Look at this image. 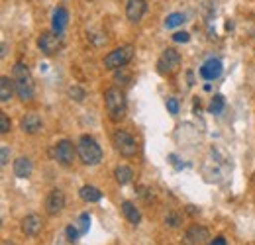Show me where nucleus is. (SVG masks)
<instances>
[{"label":"nucleus","instance_id":"obj_4","mask_svg":"<svg viewBox=\"0 0 255 245\" xmlns=\"http://www.w3.org/2000/svg\"><path fill=\"white\" fill-rule=\"evenodd\" d=\"M112 145L122 157H128V159L135 157V153H137V141L126 129H116L112 133Z\"/></svg>","mask_w":255,"mask_h":245},{"label":"nucleus","instance_id":"obj_27","mask_svg":"<svg viewBox=\"0 0 255 245\" xmlns=\"http://www.w3.org/2000/svg\"><path fill=\"white\" fill-rule=\"evenodd\" d=\"M79 224H81V234H87L89 232V228H91V216L87 214H81V218H79Z\"/></svg>","mask_w":255,"mask_h":245},{"label":"nucleus","instance_id":"obj_15","mask_svg":"<svg viewBox=\"0 0 255 245\" xmlns=\"http://www.w3.org/2000/svg\"><path fill=\"white\" fill-rule=\"evenodd\" d=\"M32 173H33V163L30 157L22 155V157H18V159L14 161V175H16L18 179H28Z\"/></svg>","mask_w":255,"mask_h":245},{"label":"nucleus","instance_id":"obj_26","mask_svg":"<svg viewBox=\"0 0 255 245\" xmlns=\"http://www.w3.org/2000/svg\"><path fill=\"white\" fill-rule=\"evenodd\" d=\"M165 224L171 226V228H177V226H181V216L177 212H171V214L165 216Z\"/></svg>","mask_w":255,"mask_h":245},{"label":"nucleus","instance_id":"obj_33","mask_svg":"<svg viewBox=\"0 0 255 245\" xmlns=\"http://www.w3.org/2000/svg\"><path fill=\"white\" fill-rule=\"evenodd\" d=\"M2 245H14V244H10V242H4Z\"/></svg>","mask_w":255,"mask_h":245},{"label":"nucleus","instance_id":"obj_1","mask_svg":"<svg viewBox=\"0 0 255 245\" xmlns=\"http://www.w3.org/2000/svg\"><path fill=\"white\" fill-rule=\"evenodd\" d=\"M104 106H106V114L112 122H120L126 116L128 102L126 94L120 87H110L104 91Z\"/></svg>","mask_w":255,"mask_h":245},{"label":"nucleus","instance_id":"obj_31","mask_svg":"<svg viewBox=\"0 0 255 245\" xmlns=\"http://www.w3.org/2000/svg\"><path fill=\"white\" fill-rule=\"evenodd\" d=\"M0 155H2V157H0V163H2V165H6V163H8V155H10V149H8V147H2Z\"/></svg>","mask_w":255,"mask_h":245},{"label":"nucleus","instance_id":"obj_2","mask_svg":"<svg viewBox=\"0 0 255 245\" xmlns=\"http://www.w3.org/2000/svg\"><path fill=\"white\" fill-rule=\"evenodd\" d=\"M12 79H14V87L16 94L22 102H30L33 98V79L30 69L24 63H16L12 67Z\"/></svg>","mask_w":255,"mask_h":245},{"label":"nucleus","instance_id":"obj_7","mask_svg":"<svg viewBox=\"0 0 255 245\" xmlns=\"http://www.w3.org/2000/svg\"><path fill=\"white\" fill-rule=\"evenodd\" d=\"M181 65V55L175 49H165L157 61V71L161 75H173Z\"/></svg>","mask_w":255,"mask_h":245},{"label":"nucleus","instance_id":"obj_13","mask_svg":"<svg viewBox=\"0 0 255 245\" xmlns=\"http://www.w3.org/2000/svg\"><path fill=\"white\" fill-rule=\"evenodd\" d=\"M220 75H222V61H220V59L212 57V59L202 63V67H200V77H202V79L214 81V79H218Z\"/></svg>","mask_w":255,"mask_h":245},{"label":"nucleus","instance_id":"obj_19","mask_svg":"<svg viewBox=\"0 0 255 245\" xmlns=\"http://www.w3.org/2000/svg\"><path fill=\"white\" fill-rule=\"evenodd\" d=\"M79 196L85 200V202H98V200H102V192L93 186V184H85L81 190H79Z\"/></svg>","mask_w":255,"mask_h":245},{"label":"nucleus","instance_id":"obj_11","mask_svg":"<svg viewBox=\"0 0 255 245\" xmlns=\"http://www.w3.org/2000/svg\"><path fill=\"white\" fill-rule=\"evenodd\" d=\"M145 10H147V0H128L126 18L131 24H139L141 18L145 16Z\"/></svg>","mask_w":255,"mask_h":245},{"label":"nucleus","instance_id":"obj_25","mask_svg":"<svg viewBox=\"0 0 255 245\" xmlns=\"http://www.w3.org/2000/svg\"><path fill=\"white\" fill-rule=\"evenodd\" d=\"M67 92H69V96H71L73 100H77V102H83V100H85V94H87L83 87H77V85L69 87V91Z\"/></svg>","mask_w":255,"mask_h":245},{"label":"nucleus","instance_id":"obj_29","mask_svg":"<svg viewBox=\"0 0 255 245\" xmlns=\"http://www.w3.org/2000/svg\"><path fill=\"white\" fill-rule=\"evenodd\" d=\"M167 110H169V114L177 116V114H179V100H175V98H167Z\"/></svg>","mask_w":255,"mask_h":245},{"label":"nucleus","instance_id":"obj_32","mask_svg":"<svg viewBox=\"0 0 255 245\" xmlns=\"http://www.w3.org/2000/svg\"><path fill=\"white\" fill-rule=\"evenodd\" d=\"M210 245H228V244H226V240H224L222 236H218V238H214V240L210 242Z\"/></svg>","mask_w":255,"mask_h":245},{"label":"nucleus","instance_id":"obj_18","mask_svg":"<svg viewBox=\"0 0 255 245\" xmlns=\"http://www.w3.org/2000/svg\"><path fill=\"white\" fill-rule=\"evenodd\" d=\"M122 214H124V218H126L129 224H133V226H137V224L141 222L139 210L135 208V204H131V202H128V200L122 202Z\"/></svg>","mask_w":255,"mask_h":245},{"label":"nucleus","instance_id":"obj_17","mask_svg":"<svg viewBox=\"0 0 255 245\" xmlns=\"http://www.w3.org/2000/svg\"><path fill=\"white\" fill-rule=\"evenodd\" d=\"M16 92V87H14V79L10 77H0V100L2 102H8Z\"/></svg>","mask_w":255,"mask_h":245},{"label":"nucleus","instance_id":"obj_14","mask_svg":"<svg viewBox=\"0 0 255 245\" xmlns=\"http://www.w3.org/2000/svg\"><path fill=\"white\" fill-rule=\"evenodd\" d=\"M22 131L24 133H30V135H35V133H39L41 131V127H43V122H41V118L37 116V114H26L24 118H22Z\"/></svg>","mask_w":255,"mask_h":245},{"label":"nucleus","instance_id":"obj_22","mask_svg":"<svg viewBox=\"0 0 255 245\" xmlns=\"http://www.w3.org/2000/svg\"><path fill=\"white\" fill-rule=\"evenodd\" d=\"M224 108H226V98H224L222 94H214V98H212V102L208 106V112L218 116V114H222Z\"/></svg>","mask_w":255,"mask_h":245},{"label":"nucleus","instance_id":"obj_16","mask_svg":"<svg viewBox=\"0 0 255 245\" xmlns=\"http://www.w3.org/2000/svg\"><path fill=\"white\" fill-rule=\"evenodd\" d=\"M67 22H69V14H67V10H65L63 6H59V8H55V12H53V18H51V28L53 31L57 33V35H61L67 28Z\"/></svg>","mask_w":255,"mask_h":245},{"label":"nucleus","instance_id":"obj_8","mask_svg":"<svg viewBox=\"0 0 255 245\" xmlns=\"http://www.w3.org/2000/svg\"><path fill=\"white\" fill-rule=\"evenodd\" d=\"M53 157L57 159L59 165L71 167L73 161H75V157H77V149L73 147V143H71L69 139H61V141L55 145V149H53Z\"/></svg>","mask_w":255,"mask_h":245},{"label":"nucleus","instance_id":"obj_10","mask_svg":"<svg viewBox=\"0 0 255 245\" xmlns=\"http://www.w3.org/2000/svg\"><path fill=\"white\" fill-rule=\"evenodd\" d=\"M65 194L63 190H59V188H53L47 196H45V202H43V208H45V212L49 216H57L61 210L65 208Z\"/></svg>","mask_w":255,"mask_h":245},{"label":"nucleus","instance_id":"obj_9","mask_svg":"<svg viewBox=\"0 0 255 245\" xmlns=\"http://www.w3.org/2000/svg\"><path fill=\"white\" fill-rule=\"evenodd\" d=\"M208 240H210L208 228L198 226V224L191 226V228L185 232V236H183V244L185 245H206Z\"/></svg>","mask_w":255,"mask_h":245},{"label":"nucleus","instance_id":"obj_5","mask_svg":"<svg viewBox=\"0 0 255 245\" xmlns=\"http://www.w3.org/2000/svg\"><path fill=\"white\" fill-rule=\"evenodd\" d=\"M133 45H122V47H118V49H114V51H110L104 59H102V65H104V69H110V71H114V69H122V67H126L128 63L131 61V57H133Z\"/></svg>","mask_w":255,"mask_h":245},{"label":"nucleus","instance_id":"obj_30","mask_svg":"<svg viewBox=\"0 0 255 245\" xmlns=\"http://www.w3.org/2000/svg\"><path fill=\"white\" fill-rule=\"evenodd\" d=\"M189 39H191L189 31H177V33H173V41H177V43H185Z\"/></svg>","mask_w":255,"mask_h":245},{"label":"nucleus","instance_id":"obj_28","mask_svg":"<svg viewBox=\"0 0 255 245\" xmlns=\"http://www.w3.org/2000/svg\"><path fill=\"white\" fill-rule=\"evenodd\" d=\"M10 125H12V123H10V118H8L4 112H0V131H2V133H8V131H10Z\"/></svg>","mask_w":255,"mask_h":245},{"label":"nucleus","instance_id":"obj_21","mask_svg":"<svg viewBox=\"0 0 255 245\" xmlns=\"http://www.w3.org/2000/svg\"><path fill=\"white\" fill-rule=\"evenodd\" d=\"M185 22H187V16H185L183 12H173V14H169V16H167V20H165V28L175 30V28L183 26Z\"/></svg>","mask_w":255,"mask_h":245},{"label":"nucleus","instance_id":"obj_20","mask_svg":"<svg viewBox=\"0 0 255 245\" xmlns=\"http://www.w3.org/2000/svg\"><path fill=\"white\" fill-rule=\"evenodd\" d=\"M114 177H116V183L118 184H128L133 179V171H131V167H128V165H118V167L114 169Z\"/></svg>","mask_w":255,"mask_h":245},{"label":"nucleus","instance_id":"obj_6","mask_svg":"<svg viewBox=\"0 0 255 245\" xmlns=\"http://www.w3.org/2000/svg\"><path fill=\"white\" fill-rule=\"evenodd\" d=\"M37 47L43 55H55L61 49V35L55 31H45L37 37Z\"/></svg>","mask_w":255,"mask_h":245},{"label":"nucleus","instance_id":"obj_24","mask_svg":"<svg viewBox=\"0 0 255 245\" xmlns=\"http://www.w3.org/2000/svg\"><path fill=\"white\" fill-rule=\"evenodd\" d=\"M65 234H67V242H69V244H77V242H79V238L83 236V234H81V230H77V228H75V226H71V224L65 228Z\"/></svg>","mask_w":255,"mask_h":245},{"label":"nucleus","instance_id":"obj_34","mask_svg":"<svg viewBox=\"0 0 255 245\" xmlns=\"http://www.w3.org/2000/svg\"><path fill=\"white\" fill-rule=\"evenodd\" d=\"M89 2H95V0H89Z\"/></svg>","mask_w":255,"mask_h":245},{"label":"nucleus","instance_id":"obj_23","mask_svg":"<svg viewBox=\"0 0 255 245\" xmlns=\"http://www.w3.org/2000/svg\"><path fill=\"white\" fill-rule=\"evenodd\" d=\"M129 79H131V73H129V71H124V67H122V69H118V71H116V75H114V81H116V85H118L120 89L129 83Z\"/></svg>","mask_w":255,"mask_h":245},{"label":"nucleus","instance_id":"obj_3","mask_svg":"<svg viewBox=\"0 0 255 245\" xmlns=\"http://www.w3.org/2000/svg\"><path fill=\"white\" fill-rule=\"evenodd\" d=\"M77 155H79V159H81L85 165H89V167L98 165V163L102 161V149H100V145L96 143L95 137H91V135H83V137L79 139Z\"/></svg>","mask_w":255,"mask_h":245},{"label":"nucleus","instance_id":"obj_12","mask_svg":"<svg viewBox=\"0 0 255 245\" xmlns=\"http://www.w3.org/2000/svg\"><path fill=\"white\" fill-rule=\"evenodd\" d=\"M20 228H22V232H24L28 238H35V236L41 232L43 222H41V218H39L37 214H28V216H24V218H22Z\"/></svg>","mask_w":255,"mask_h":245}]
</instances>
